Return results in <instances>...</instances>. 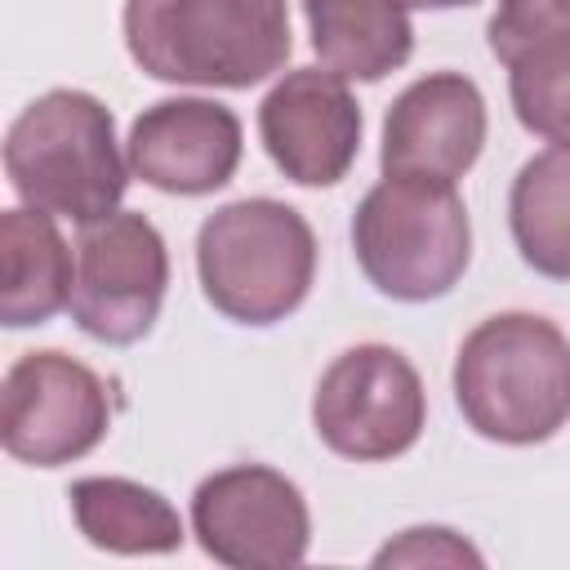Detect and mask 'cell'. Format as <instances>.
Masks as SVG:
<instances>
[{
	"label": "cell",
	"mask_w": 570,
	"mask_h": 570,
	"mask_svg": "<svg viewBox=\"0 0 570 570\" xmlns=\"http://www.w3.org/2000/svg\"><path fill=\"white\" fill-rule=\"evenodd\" d=\"M352 249L370 285L396 303H432L472 258V223L454 183L383 174L352 218Z\"/></svg>",
	"instance_id": "5b68a950"
},
{
	"label": "cell",
	"mask_w": 570,
	"mask_h": 570,
	"mask_svg": "<svg viewBox=\"0 0 570 570\" xmlns=\"http://www.w3.org/2000/svg\"><path fill=\"white\" fill-rule=\"evenodd\" d=\"M396 4H405V9H468L476 0H396Z\"/></svg>",
	"instance_id": "ffe728a7"
},
{
	"label": "cell",
	"mask_w": 570,
	"mask_h": 570,
	"mask_svg": "<svg viewBox=\"0 0 570 570\" xmlns=\"http://www.w3.org/2000/svg\"><path fill=\"white\" fill-rule=\"evenodd\" d=\"M191 530L205 557L232 570H285L312 543L303 490L267 463H236L205 476L191 494Z\"/></svg>",
	"instance_id": "9c48e42d"
},
{
	"label": "cell",
	"mask_w": 570,
	"mask_h": 570,
	"mask_svg": "<svg viewBox=\"0 0 570 570\" xmlns=\"http://www.w3.org/2000/svg\"><path fill=\"white\" fill-rule=\"evenodd\" d=\"M205 298L236 325H276L303 307L316 276L312 223L272 196L214 209L196 232Z\"/></svg>",
	"instance_id": "277c9868"
},
{
	"label": "cell",
	"mask_w": 570,
	"mask_h": 570,
	"mask_svg": "<svg viewBox=\"0 0 570 570\" xmlns=\"http://www.w3.org/2000/svg\"><path fill=\"white\" fill-rule=\"evenodd\" d=\"M485 40L508 67L543 45L570 40V0H499L485 22Z\"/></svg>",
	"instance_id": "ac0fdd59"
},
{
	"label": "cell",
	"mask_w": 570,
	"mask_h": 570,
	"mask_svg": "<svg viewBox=\"0 0 570 570\" xmlns=\"http://www.w3.org/2000/svg\"><path fill=\"white\" fill-rule=\"evenodd\" d=\"M508 89L512 111L530 134L570 147V40L517 58Z\"/></svg>",
	"instance_id": "e0dca14e"
},
{
	"label": "cell",
	"mask_w": 570,
	"mask_h": 570,
	"mask_svg": "<svg viewBox=\"0 0 570 570\" xmlns=\"http://www.w3.org/2000/svg\"><path fill=\"white\" fill-rule=\"evenodd\" d=\"M4 174L31 209L85 227L116 214L129 187V156H120L116 120L94 94L49 89L9 125Z\"/></svg>",
	"instance_id": "3957f363"
},
{
	"label": "cell",
	"mask_w": 570,
	"mask_h": 570,
	"mask_svg": "<svg viewBox=\"0 0 570 570\" xmlns=\"http://www.w3.org/2000/svg\"><path fill=\"white\" fill-rule=\"evenodd\" d=\"M240 120L209 98H165L147 107L125 142L129 169L165 196H209L240 165Z\"/></svg>",
	"instance_id": "8fae6325"
},
{
	"label": "cell",
	"mask_w": 570,
	"mask_h": 570,
	"mask_svg": "<svg viewBox=\"0 0 570 570\" xmlns=\"http://www.w3.org/2000/svg\"><path fill=\"white\" fill-rule=\"evenodd\" d=\"M76 263L71 249L45 209H4L0 214V321L9 330L45 325L71 303Z\"/></svg>",
	"instance_id": "4fadbf2b"
},
{
	"label": "cell",
	"mask_w": 570,
	"mask_h": 570,
	"mask_svg": "<svg viewBox=\"0 0 570 570\" xmlns=\"http://www.w3.org/2000/svg\"><path fill=\"white\" fill-rule=\"evenodd\" d=\"M485 147V98L459 71L414 80L383 120V174H419L454 183Z\"/></svg>",
	"instance_id": "7c38bea8"
},
{
	"label": "cell",
	"mask_w": 570,
	"mask_h": 570,
	"mask_svg": "<svg viewBox=\"0 0 570 570\" xmlns=\"http://www.w3.org/2000/svg\"><path fill=\"white\" fill-rule=\"evenodd\" d=\"M111 428L107 383L76 356L45 347L22 352L0 392V441L18 463L62 468L98 450Z\"/></svg>",
	"instance_id": "ba28073f"
},
{
	"label": "cell",
	"mask_w": 570,
	"mask_h": 570,
	"mask_svg": "<svg viewBox=\"0 0 570 570\" xmlns=\"http://www.w3.org/2000/svg\"><path fill=\"white\" fill-rule=\"evenodd\" d=\"M312 49L338 80H383L414 53V27L396 0H303Z\"/></svg>",
	"instance_id": "5bb4252c"
},
{
	"label": "cell",
	"mask_w": 570,
	"mask_h": 570,
	"mask_svg": "<svg viewBox=\"0 0 570 570\" xmlns=\"http://www.w3.org/2000/svg\"><path fill=\"white\" fill-rule=\"evenodd\" d=\"M67 499L76 530L102 552L151 557L183 548V521L174 503L151 485H138L129 476H80Z\"/></svg>",
	"instance_id": "9a60e30c"
},
{
	"label": "cell",
	"mask_w": 570,
	"mask_h": 570,
	"mask_svg": "<svg viewBox=\"0 0 570 570\" xmlns=\"http://www.w3.org/2000/svg\"><path fill=\"white\" fill-rule=\"evenodd\" d=\"M468 428L499 445H539L570 419V338L534 312L485 316L454 356Z\"/></svg>",
	"instance_id": "7a4b0ae2"
},
{
	"label": "cell",
	"mask_w": 570,
	"mask_h": 570,
	"mask_svg": "<svg viewBox=\"0 0 570 570\" xmlns=\"http://www.w3.org/2000/svg\"><path fill=\"white\" fill-rule=\"evenodd\" d=\"M125 49L165 85L249 89L294 49L285 0H125Z\"/></svg>",
	"instance_id": "6da1fadb"
},
{
	"label": "cell",
	"mask_w": 570,
	"mask_h": 570,
	"mask_svg": "<svg viewBox=\"0 0 570 570\" xmlns=\"http://www.w3.org/2000/svg\"><path fill=\"white\" fill-rule=\"evenodd\" d=\"M272 165L298 187H334L361 151V107L325 67L285 71L258 107Z\"/></svg>",
	"instance_id": "30bf717a"
},
{
	"label": "cell",
	"mask_w": 570,
	"mask_h": 570,
	"mask_svg": "<svg viewBox=\"0 0 570 570\" xmlns=\"http://www.w3.org/2000/svg\"><path fill=\"white\" fill-rule=\"evenodd\" d=\"M423 561H441V566H481V552L468 548L454 530L441 525H414L405 530L396 543L374 552V566H423Z\"/></svg>",
	"instance_id": "d6986e66"
},
{
	"label": "cell",
	"mask_w": 570,
	"mask_h": 570,
	"mask_svg": "<svg viewBox=\"0 0 570 570\" xmlns=\"http://www.w3.org/2000/svg\"><path fill=\"white\" fill-rule=\"evenodd\" d=\"M169 289V249L151 218L116 209L76 236L71 321L80 334L125 347L151 334Z\"/></svg>",
	"instance_id": "8992f818"
},
{
	"label": "cell",
	"mask_w": 570,
	"mask_h": 570,
	"mask_svg": "<svg viewBox=\"0 0 570 570\" xmlns=\"http://www.w3.org/2000/svg\"><path fill=\"white\" fill-rule=\"evenodd\" d=\"M512 240L539 276L570 281V147L552 142L530 156L508 191Z\"/></svg>",
	"instance_id": "2e32d148"
},
{
	"label": "cell",
	"mask_w": 570,
	"mask_h": 570,
	"mask_svg": "<svg viewBox=\"0 0 570 570\" xmlns=\"http://www.w3.org/2000/svg\"><path fill=\"white\" fill-rule=\"evenodd\" d=\"M423 379L387 343H356L338 352L312 396L316 436L352 463H383L405 454L423 436Z\"/></svg>",
	"instance_id": "52a82bcc"
}]
</instances>
